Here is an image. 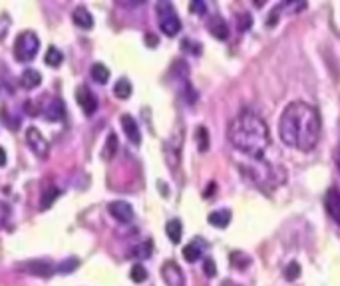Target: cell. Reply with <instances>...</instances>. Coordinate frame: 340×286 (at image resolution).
I'll list each match as a JSON object with an SVG mask.
<instances>
[{
  "label": "cell",
  "mask_w": 340,
  "mask_h": 286,
  "mask_svg": "<svg viewBox=\"0 0 340 286\" xmlns=\"http://www.w3.org/2000/svg\"><path fill=\"white\" fill-rule=\"evenodd\" d=\"M279 133L284 145L298 151H310L320 139V115L304 102H292L279 119Z\"/></svg>",
  "instance_id": "cell-1"
},
{
  "label": "cell",
  "mask_w": 340,
  "mask_h": 286,
  "mask_svg": "<svg viewBox=\"0 0 340 286\" xmlns=\"http://www.w3.org/2000/svg\"><path fill=\"white\" fill-rule=\"evenodd\" d=\"M229 141L237 151L261 159L271 143V133L261 115L243 110L229 125Z\"/></svg>",
  "instance_id": "cell-2"
},
{
  "label": "cell",
  "mask_w": 340,
  "mask_h": 286,
  "mask_svg": "<svg viewBox=\"0 0 340 286\" xmlns=\"http://www.w3.org/2000/svg\"><path fill=\"white\" fill-rule=\"evenodd\" d=\"M247 177H251L259 187H277V185H283L286 181V171L283 169L281 163H269V161H263L259 163L257 169L253 167H247Z\"/></svg>",
  "instance_id": "cell-3"
},
{
  "label": "cell",
  "mask_w": 340,
  "mask_h": 286,
  "mask_svg": "<svg viewBox=\"0 0 340 286\" xmlns=\"http://www.w3.org/2000/svg\"><path fill=\"white\" fill-rule=\"evenodd\" d=\"M155 12H157V20H159V28L165 36H175L181 30V20L173 8V4L167 0H159L155 4Z\"/></svg>",
  "instance_id": "cell-4"
},
{
  "label": "cell",
  "mask_w": 340,
  "mask_h": 286,
  "mask_svg": "<svg viewBox=\"0 0 340 286\" xmlns=\"http://www.w3.org/2000/svg\"><path fill=\"white\" fill-rule=\"evenodd\" d=\"M38 48H40V38H38L34 32L26 30V32H22V34L16 38V42H14V56H16L18 62L26 64V62H32V60L36 58Z\"/></svg>",
  "instance_id": "cell-5"
},
{
  "label": "cell",
  "mask_w": 340,
  "mask_h": 286,
  "mask_svg": "<svg viewBox=\"0 0 340 286\" xmlns=\"http://www.w3.org/2000/svg\"><path fill=\"white\" fill-rule=\"evenodd\" d=\"M26 141H28L30 149H32L40 159H46V157H48L50 147H48V141L44 139V135L38 131V127H28V129H26Z\"/></svg>",
  "instance_id": "cell-6"
},
{
  "label": "cell",
  "mask_w": 340,
  "mask_h": 286,
  "mask_svg": "<svg viewBox=\"0 0 340 286\" xmlns=\"http://www.w3.org/2000/svg\"><path fill=\"white\" fill-rule=\"evenodd\" d=\"M18 268H22V270H24V272H28V274L42 276V278H46V276H50V274L54 272L52 262H50V260H46V258H36V260L20 262V264H18Z\"/></svg>",
  "instance_id": "cell-7"
},
{
  "label": "cell",
  "mask_w": 340,
  "mask_h": 286,
  "mask_svg": "<svg viewBox=\"0 0 340 286\" xmlns=\"http://www.w3.org/2000/svg\"><path fill=\"white\" fill-rule=\"evenodd\" d=\"M76 102L80 104L82 112L86 115H94V112L98 110V100H96V96L92 94V90L88 86H80L76 90Z\"/></svg>",
  "instance_id": "cell-8"
},
{
  "label": "cell",
  "mask_w": 340,
  "mask_h": 286,
  "mask_svg": "<svg viewBox=\"0 0 340 286\" xmlns=\"http://www.w3.org/2000/svg\"><path fill=\"white\" fill-rule=\"evenodd\" d=\"M161 276H163V280L167 282V286H185V276H183L179 264L173 262V260H167V262L163 264Z\"/></svg>",
  "instance_id": "cell-9"
},
{
  "label": "cell",
  "mask_w": 340,
  "mask_h": 286,
  "mask_svg": "<svg viewBox=\"0 0 340 286\" xmlns=\"http://www.w3.org/2000/svg\"><path fill=\"white\" fill-rule=\"evenodd\" d=\"M108 211H110V215H112L113 219L119 221V223H129L133 219V209L125 201H113V203L108 205Z\"/></svg>",
  "instance_id": "cell-10"
},
{
  "label": "cell",
  "mask_w": 340,
  "mask_h": 286,
  "mask_svg": "<svg viewBox=\"0 0 340 286\" xmlns=\"http://www.w3.org/2000/svg\"><path fill=\"white\" fill-rule=\"evenodd\" d=\"M324 205H326V213L330 215V219L340 225V191L336 187H332V189H328L326 191V201H324Z\"/></svg>",
  "instance_id": "cell-11"
},
{
  "label": "cell",
  "mask_w": 340,
  "mask_h": 286,
  "mask_svg": "<svg viewBox=\"0 0 340 286\" xmlns=\"http://www.w3.org/2000/svg\"><path fill=\"white\" fill-rule=\"evenodd\" d=\"M119 121H121V127H123V131H125L127 139H129L133 145H139V143H141V133H139V127H137L135 119H133L131 115L123 114L119 117Z\"/></svg>",
  "instance_id": "cell-12"
},
{
  "label": "cell",
  "mask_w": 340,
  "mask_h": 286,
  "mask_svg": "<svg viewBox=\"0 0 340 286\" xmlns=\"http://www.w3.org/2000/svg\"><path fill=\"white\" fill-rule=\"evenodd\" d=\"M209 32L217 38V40H227V36H229V28H227V24H225V20L221 18V16H211L209 18Z\"/></svg>",
  "instance_id": "cell-13"
},
{
  "label": "cell",
  "mask_w": 340,
  "mask_h": 286,
  "mask_svg": "<svg viewBox=\"0 0 340 286\" xmlns=\"http://www.w3.org/2000/svg\"><path fill=\"white\" fill-rule=\"evenodd\" d=\"M20 84H22L26 90H36V88L42 84V76H40V72H38V70L28 68V70H24V72H22V76H20Z\"/></svg>",
  "instance_id": "cell-14"
},
{
  "label": "cell",
  "mask_w": 340,
  "mask_h": 286,
  "mask_svg": "<svg viewBox=\"0 0 340 286\" xmlns=\"http://www.w3.org/2000/svg\"><path fill=\"white\" fill-rule=\"evenodd\" d=\"M72 18H74V24L80 26V28H84V30H90V28L94 26V18H92V14H90L84 6H78V8L74 10Z\"/></svg>",
  "instance_id": "cell-15"
},
{
  "label": "cell",
  "mask_w": 340,
  "mask_h": 286,
  "mask_svg": "<svg viewBox=\"0 0 340 286\" xmlns=\"http://www.w3.org/2000/svg\"><path fill=\"white\" fill-rule=\"evenodd\" d=\"M201 254H203L201 240H193V242H189V244L183 248V258H185L187 262H197V260L201 258Z\"/></svg>",
  "instance_id": "cell-16"
},
{
  "label": "cell",
  "mask_w": 340,
  "mask_h": 286,
  "mask_svg": "<svg viewBox=\"0 0 340 286\" xmlns=\"http://www.w3.org/2000/svg\"><path fill=\"white\" fill-rule=\"evenodd\" d=\"M209 223L213 225V227H217V229H225L227 225L231 223V211H213L211 215H209Z\"/></svg>",
  "instance_id": "cell-17"
},
{
  "label": "cell",
  "mask_w": 340,
  "mask_h": 286,
  "mask_svg": "<svg viewBox=\"0 0 340 286\" xmlns=\"http://www.w3.org/2000/svg\"><path fill=\"white\" fill-rule=\"evenodd\" d=\"M64 117V104H62V100L56 98L48 108H46V119L48 121H60Z\"/></svg>",
  "instance_id": "cell-18"
},
{
  "label": "cell",
  "mask_w": 340,
  "mask_h": 286,
  "mask_svg": "<svg viewBox=\"0 0 340 286\" xmlns=\"http://www.w3.org/2000/svg\"><path fill=\"white\" fill-rule=\"evenodd\" d=\"M165 232H167V236H169L171 242H179L181 240V234H183V227H181V221L179 219H171L169 223L165 225Z\"/></svg>",
  "instance_id": "cell-19"
},
{
  "label": "cell",
  "mask_w": 340,
  "mask_h": 286,
  "mask_svg": "<svg viewBox=\"0 0 340 286\" xmlns=\"http://www.w3.org/2000/svg\"><path fill=\"white\" fill-rule=\"evenodd\" d=\"M58 197H60V189H56V187L46 189V191L42 193V197H40V209H42V211L50 209V207H52V203L56 201Z\"/></svg>",
  "instance_id": "cell-20"
},
{
  "label": "cell",
  "mask_w": 340,
  "mask_h": 286,
  "mask_svg": "<svg viewBox=\"0 0 340 286\" xmlns=\"http://www.w3.org/2000/svg\"><path fill=\"white\" fill-rule=\"evenodd\" d=\"M113 94H115L119 100H127V98L131 96V84H129V80H125V78L117 80L115 86H113Z\"/></svg>",
  "instance_id": "cell-21"
},
{
  "label": "cell",
  "mask_w": 340,
  "mask_h": 286,
  "mask_svg": "<svg viewBox=\"0 0 340 286\" xmlns=\"http://www.w3.org/2000/svg\"><path fill=\"white\" fill-rule=\"evenodd\" d=\"M90 74H92V78H94L98 84H106V82L110 80V70H108L104 64H94L92 70H90Z\"/></svg>",
  "instance_id": "cell-22"
},
{
  "label": "cell",
  "mask_w": 340,
  "mask_h": 286,
  "mask_svg": "<svg viewBox=\"0 0 340 286\" xmlns=\"http://www.w3.org/2000/svg\"><path fill=\"white\" fill-rule=\"evenodd\" d=\"M115 151H117V135L115 133H108V139H106V147H104V151H102V157L104 159H112L113 155H115Z\"/></svg>",
  "instance_id": "cell-23"
},
{
  "label": "cell",
  "mask_w": 340,
  "mask_h": 286,
  "mask_svg": "<svg viewBox=\"0 0 340 286\" xmlns=\"http://www.w3.org/2000/svg\"><path fill=\"white\" fill-rule=\"evenodd\" d=\"M44 60H46V64H48V66L58 68V66L64 62V54H62L58 48L50 46V48H48V52H46V56H44Z\"/></svg>",
  "instance_id": "cell-24"
},
{
  "label": "cell",
  "mask_w": 340,
  "mask_h": 286,
  "mask_svg": "<svg viewBox=\"0 0 340 286\" xmlns=\"http://www.w3.org/2000/svg\"><path fill=\"white\" fill-rule=\"evenodd\" d=\"M129 278L135 282V284H141L147 280V270L143 268V264H133L131 270H129Z\"/></svg>",
  "instance_id": "cell-25"
},
{
  "label": "cell",
  "mask_w": 340,
  "mask_h": 286,
  "mask_svg": "<svg viewBox=\"0 0 340 286\" xmlns=\"http://www.w3.org/2000/svg\"><path fill=\"white\" fill-rule=\"evenodd\" d=\"M197 147H199V151L209 149V133H207V127H203V125H199V129H197Z\"/></svg>",
  "instance_id": "cell-26"
},
{
  "label": "cell",
  "mask_w": 340,
  "mask_h": 286,
  "mask_svg": "<svg viewBox=\"0 0 340 286\" xmlns=\"http://www.w3.org/2000/svg\"><path fill=\"white\" fill-rule=\"evenodd\" d=\"M151 248H153L151 240H145V242H141V244H137V246L133 248V256H139V258H149V256H151Z\"/></svg>",
  "instance_id": "cell-27"
},
{
  "label": "cell",
  "mask_w": 340,
  "mask_h": 286,
  "mask_svg": "<svg viewBox=\"0 0 340 286\" xmlns=\"http://www.w3.org/2000/svg\"><path fill=\"white\" fill-rule=\"evenodd\" d=\"M78 264H80V260H78L76 256H72V258L64 260V262L58 266V272H62V274H70V272H74V270L78 268Z\"/></svg>",
  "instance_id": "cell-28"
},
{
  "label": "cell",
  "mask_w": 340,
  "mask_h": 286,
  "mask_svg": "<svg viewBox=\"0 0 340 286\" xmlns=\"http://www.w3.org/2000/svg\"><path fill=\"white\" fill-rule=\"evenodd\" d=\"M298 276H300V264H298V262H288L286 268H284V278L292 282V280H296Z\"/></svg>",
  "instance_id": "cell-29"
},
{
  "label": "cell",
  "mask_w": 340,
  "mask_h": 286,
  "mask_svg": "<svg viewBox=\"0 0 340 286\" xmlns=\"http://www.w3.org/2000/svg\"><path fill=\"white\" fill-rule=\"evenodd\" d=\"M203 270H205V274H207L209 278H213V276L217 274V268H215V262H213L211 258H205V262H203Z\"/></svg>",
  "instance_id": "cell-30"
},
{
  "label": "cell",
  "mask_w": 340,
  "mask_h": 286,
  "mask_svg": "<svg viewBox=\"0 0 340 286\" xmlns=\"http://www.w3.org/2000/svg\"><path fill=\"white\" fill-rule=\"evenodd\" d=\"M8 217H10V209L6 203H0V229L8 223Z\"/></svg>",
  "instance_id": "cell-31"
},
{
  "label": "cell",
  "mask_w": 340,
  "mask_h": 286,
  "mask_svg": "<svg viewBox=\"0 0 340 286\" xmlns=\"http://www.w3.org/2000/svg\"><path fill=\"white\" fill-rule=\"evenodd\" d=\"M189 10H191V12H197V14H205V12H207V6H205V2L195 0V2H191Z\"/></svg>",
  "instance_id": "cell-32"
},
{
  "label": "cell",
  "mask_w": 340,
  "mask_h": 286,
  "mask_svg": "<svg viewBox=\"0 0 340 286\" xmlns=\"http://www.w3.org/2000/svg\"><path fill=\"white\" fill-rule=\"evenodd\" d=\"M181 46H183L185 50L193 52V54H201V46H199V44H193V42H189V40H183Z\"/></svg>",
  "instance_id": "cell-33"
},
{
  "label": "cell",
  "mask_w": 340,
  "mask_h": 286,
  "mask_svg": "<svg viewBox=\"0 0 340 286\" xmlns=\"http://www.w3.org/2000/svg\"><path fill=\"white\" fill-rule=\"evenodd\" d=\"M239 20H241V30H247V28H251V24H253V18H251V14H241L239 16Z\"/></svg>",
  "instance_id": "cell-34"
},
{
  "label": "cell",
  "mask_w": 340,
  "mask_h": 286,
  "mask_svg": "<svg viewBox=\"0 0 340 286\" xmlns=\"http://www.w3.org/2000/svg\"><path fill=\"white\" fill-rule=\"evenodd\" d=\"M6 165V151H4V147H0V167H4Z\"/></svg>",
  "instance_id": "cell-35"
},
{
  "label": "cell",
  "mask_w": 340,
  "mask_h": 286,
  "mask_svg": "<svg viewBox=\"0 0 340 286\" xmlns=\"http://www.w3.org/2000/svg\"><path fill=\"white\" fill-rule=\"evenodd\" d=\"M147 44H149V46H155V44H157V40H155V36H151V34H147Z\"/></svg>",
  "instance_id": "cell-36"
},
{
  "label": "cell",
  "mask_w": 340,
  "mask_h": 286,
  "mask_svg": "<svg viewBox=\"0 0 340 286\" xmlns=\"http://www.w3.org/2000/svg\"><path fill=\"white\" fill-rule=\"evenodd\" d=\"M213 189H215V183H211V185H209V189L205 191V197H211V195H213Z\"/></svg>",
  "instance_id": "cell-37"
},
{
  "label": "cell",
  "mask_w": 340,
  "mask_h": 286,
  "mask_svg": "<svg viewBox=\"0 0 340 286\" xmlns=\"http://www.w3.org/2000/svg\"><path fill=\"white\" fill-rule=\"evenodd\" d=\"M336 165H338V169H340V149H338V153H336Z\"/></svg>",
  "instance_id": "cell-38"
}]
</instances>
